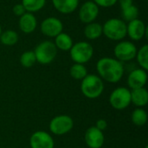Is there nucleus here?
Instances as JSON below:
<instances>
[{"instance_id": "26", "label": "nucleus", "mask_w": 148, "mask_h": 148, "mask_svg": "<svg viewBox=\"0 0 148 148\" xmlns=\"http://www.w3.org/2000/svg\"><path fill=\"white\" fill-rule=\"evenodd\" d=\"M36 62V58L34 51H25L20 56V63L23 68H31Z\"/></svg>"}, {"instance_id": "14", "label": "nucleus", "mask_w": 148, "mask_h": 148, "mask_svg": "<svg viewBox=\"0 0 148 148\" xmlns=\"http://www.w3.org/2000/svg\"><path fill=\"white\" fill-rule=\"evenodd\" d=\"M147 82V70L143 69H136L132 70L127 76V85L131 89L144 88Z\"/></svg>"}, {"instance_id": "15", "label": "nucleus", "mask_w": 148, "mask_h": 148, "mask_svg": "<svg viewBox=\"0 0 148 148\" xmlns=\"http://www.w3.org/2000/svg\"><path fill=\"white\" fill-rule=\"evenodd\" d=\"M19 29L24 34H30L34 32L37 27V20L33 13L25 12L19 17Z\"/></svg>"}, {"instance_id": "12", "label": "nucleus", "mask_w": 148, "mask_h": 148, "mask_svg": "<svg viewBox=\"0 0 148 148\" xmlns=\"http://www.w3.org/2000/svg\"><path fill=\"white\" fill-rule=\"evenodd\" d=\"M29 145L31 148H54L55 142L49 133L44 131H36L31 134Z\"/></svg>"}, {"instance_id": "25", "label": "nucleus", "mask_w": 148, "mask_h": 148, "mask_svg": "<svg viewBox=\"0 0 148 148\" xmlns=\"http://www.w3.org/2000/svg\"><path fill=\"white\" fill-rule=\"evenodd\" d=\"M138 16H139V9L134 4L124 10H121V17L122 20L126 23H129L134 19H137Z\"/></svg>"}, {"instance_id": "16", "label": "nucleus", "mask_w": 148, "mask_h": 148, "mask_svg": "<svg viewBox=\"0 0 148 148\" xmlns=\"http://www.w3.org/2000/svg\"><path fill=\"white\" fill-rule=\"evenodd\" d=\"M55 9L62 14H71L79 6V0H52Z\"/></svg>"}, {"instance_id": "4", "label": "nucleus", "mask_w": 148, "mask_h": 148, "mask_svg": "<svg viewBox=\"0 0 148 148\" xmlns=\"http://www.w3.org/2000/svg\"><path fill=\"white\" fill-rule=\"evenodd\" d=\"M57 49L55 43L51 41H43L36 45L34 53L36 62L42 65L51 63L57 55Z\"/></svg>"}, {"instance_id": "17", "label": "nucleus", "mask_w": 148, "mask_h": 148, "mask_svg": "<svg viewBox=\"0 0 148 148\" xmlns=\"http://www.w3.org/2000/svg\"><path fill=\"white\" fill-rule=\"evenodd\" d=\"M131 103L137 108L145 107L148 103V92L145 88L132 89L131 91Z\"/></svg>"}, {"instance_id": "6", "label": "nucleus", "mask_w": 148, "mask_h": 148, "mask_svg": "<svg viewBox=\"0 0 148 148\" xmlns=\"http://www.w3.org/2000/svg\"><path fill=\"white\" fill-rule=\"evenodd\" d=\"M111 107L116 110H124L131 104V91L125 87L115 88L109 96Z\"/></svg>"}, {"instance_id": "9", "label": "nucleus", "mask_w": 148, "mask_h": 148, "mask_svg": "<svg viewBox=\"0 0 148 148\" xmlns=\"http://www.w3.org/2000/svg\"><path fill=\"white\" fill-rule=\"evenodd\" d=\"M41 32L49 37H56L63 30V23L62 21L55 16L45 18L40 26Z\"/></svg>"}, {"instance_id": "29", "label": "nucleus", "mask_w": 148, "mask_h": 148, "mask_svg": "<svg viewBox=\"0 0 148 148\" xmlns=\"http://www.w3.org/2000/svg\"><path fill=\"white\" fill-rule=\"evenodd\" d=\"M95 127H97L99 130H101V131L103 132L104 130L107 129V127H108V123H107V121H106L105 120L100 119V120H98V121H96V124H95Z\"/></svg>"}, {"instance_id": "5", "label": "nucleus", "mask_w": 148, "mask_h": 148, "mask_svg": "<svg viewBox=\"0 0 148 148\" xmlns=\"http://www.w3.org/2000/svg\"><path fill=\"white\" fill-rule=\"evenodd\" d=\"M69 53L70 57L75 63L85 64L93 57L94 48L88 42H78L73 44Z\"/></svg>"}, {"instance_id": "30", "label": "nucleus", "mask_w": 148, "mask_h": 148, "mask_svg": "<svg viewBox=\"0 0 148 148\" xmlns=\"http://www.w3.org/2000/svg\"><path fill=\"white\" fill-rule=\"evenodd\" d=\"M121 10H124L127 7H130L134 4V0H118Z\"/></svg>"}, {"instance_id": "18", "label": "nucleus", "mask_w": 148, "mask_h": 148, "mask_svg": "<svg viewBox=\"0 0 148 148\" xmlns=\"http://www.w3.org/2000/svg\"><path fill=\"white\" fill-rule=\"evenodd\" d=\"M54 43L57 49H60L62 51H69L74 44V42L72 37L69 34L62 32L55 37Z\"/></svg>"}, {"instance_id": "28", "label": "nucleus", "mask_w": 148, "mask_h": 148, "mask_svg": "<svg viewBox=\"0 0 148 148\" xmlns=\"http://www.w3.org/2000/svg\"><path fill=\"white\" fill-rule=\"evenodd\" d=\"M12 10H13L14 15L16 16H19V17L21 16H23L26 12V10H25V9H24V7L23 6L22 3H17V4L14 5Z\"/></svg>"}, {"instance_id": "11", "label": "nucleus", "mask_w": 148, "mask_h": 148, "mask_svg": "<svg viewBox=\"0 0 148 148\" xmlns=\"http://www.w3.org/2000/svg\"><path fill=\"white\" fill-rule=\"evenodd\" d=\"M147 34V28L145 23L137 18L127 23V36L133 41H140Z\"/></svg>"}, {"instance_id": "7", "label": "nucleus", "mask_w": 148, "mask_h": 148, "mask_svg": "<svg viewBox=\"0 0 148 148\" xmlns=\"http://www.w3.org/2000/svg\"><path fill=\"white\" fill-rule=\"evenodd\" d=\"M74 127L73 119L65 114H61L54 117L49 122L50 132L57 136L65 135L69 133Z\"/></svg>"}, {"instance_id": "10", "label": "nucleus", "mask_w": 148, "mask_h": 148, "mask_svg": "<svg viewBox=\"0 0 148 148\" xmlns=\"http://www.w3.org/2000/svg\"><path fill=\"white\" fill-rule=\"evenodd\" d=\"M100 13V7L94 1L85 2L79 9V19L83 23H90L95 21Z\"/></svg>"}, {"instance_id": "32", "label": "nucleus", "mask_w": 148, "mask_h": 148, "mask_svg": "<svg viewBox=\"0 0 148 148\" xmlns=\"http://www.w3.org/2000/svg\"><path fill=\"white\" fill-rule=\"evenodd\" d=\"M145 148H148V146H146V147Z\"/></svg>"}, {"instance_id": "3", "label": "nucleus", "mask_w": 148, "mask_h": 148, "mask_svg": "<svg viewBox=\"0 0 148 148\" xmlns=\"http://www.w3.org/2000/svg\"><path fill=\"white\" fill-rule=\"evenodd\" d=\"M103 35L112 41H122L127 36V23L121 18H110L102 25Z\"/></svg>"}, {"instance_id": "23", "label": "nucleus", "mask_w": 148, "mask_h": 148, "mask_svg": "<svg viewBox=\"0 0 148 148\" xmlns=\"http://www.w3.org/2000/svg\"><path fill=\"white\" fill-rule=\"evenodd\" d=\"M70 76L75 80H82L88 75V69L84 64L74 63L69 69Z\"/></svg>"}, {"instance_id": "22", "label": "nucleus", "mask_w": 148, "mask_h": 148, "mask_svg": "<svg viewBox=\"0 0 148 148\" xmlns=\"http://www.w3.org/2000/svg\"><path fill=\"white\" fill-rule=\"evenodd\" d=\"M23 6L26 12L34 13L42 10L46 3V0H22Z\"/></svg>"}, {"instance_id": "27", "label": "nucleus", "mask_w": 148, "mask_h": 148, "mask_svg": "<svg viewBox=\"0 0 148 148\" xmlns=\"http://www.w3.org/2000/svg\"><path fill=\"white\" fill-rule=\"evenodd\" d=\"M94 2L99 6L102 8H110L114 6L118 0H94Z\"/></svg>"}, {"instance_id": "1", "label": "nucleus", "mask_w": 148, "mask_h": 148, "mask_svg": "<svg viewBox=\"0 0 148 148\" xmlns=\"http://www.w3.org/2000/svg\"><path fill=\"white\" fill-rule=\"evenodd\" d=\"M96 70L101 80L109 83L119 82L125 71L122 62L112 57L101 58L96 63Z\"/></svg>"}, {"instance_id": "2", "label": "nucleus", "mask_w": 148, "mask_h": 148, "mask_svg": "<svg viewBox=\"0 0 148 148\" xmlns=\"http://www.w3.org/2000/svg\"><path fill=\"white\" fill-rule=\"evenodd\" d=\"M81 90L82 95L88 99H96L104 90V83L101 78L96 75H87L82 80Z\"/></svg>"}, {"instance_id": "21", "label": "nucleus", "mask_w": 148, "mask_h": 148, "mask_svg": "<svg viewBox=\"0 0 148 148\" xmlns=\"http://www.w3.org/2000/svg\"><path fill=\"white\" fill-rule=\"evenodd\" d=\"M18 34L12 29H7L2 32L0 36L1 42L5 46H13L18 42Z\"/></svg>"}, {"instance_id": "19", "label": "nucleus", "mask_w": 148, "mask_h": 148, "mask_svg": "<svg viewBox=\"0 0 148 148\" xmlns=\"http://www.w3.org/2000/svg\"><path fill=\"white\" fill-rule=\"evenodd\" d=\"M84 35L88 40L98 39L103 35L102 25L95 22L88 23L84 29Z\"/></svg>"}, {"instance_id": "31", "label": "nucleus", "mask_w": 148, "mask_h": 148, "mask_svg": "<svg viewBox=\"0 0 148 148\" xmlns=\"http://www.w3.org/2000/svg\"><path fill=\"white\" fill-rule=\"evenodd\" d=\"M2 27H1V24H0V36H1V34H2Z\"/></svg>"}, {"instance_id": "24", "label": "nucleus", "mask_w": 148, "mask_h": 148, "mask_svg": "<svg viewBox=\"0 0 148 148\" xmlns=\"http://www.w3.org/2000/svg\"><path fill=\"white\" fill-rule=\"evenodd\" d=\"M136 59L140 66V69H143L144 70L148 69V45H143L140 49L137 50L136 53Z\"/></svg>"}, {"instance_id": "8", "label": "nucleus", "mask_w": 148, "mask_h": 148, "mask_svg": "<svg viewBox=\"0 0 148 148\" xmlns=\"http://www.w3.org/2000/svg\"><path fill=\"white\" fill-rule=\"evenodd\" d=\"M137 47L130 41H120L114 49V54L115 59L123 62H130L136 56Z\"/></svg>"}, {"instance_id": "20", "label": "nucleus", "mask_w": 148, "mask_h": 148, "mask_svg": "<svg viewBox=\"0 0 148 148\" xmlns=\"http://www.w3.org/2000/svg\"><path fill=\"white\" fill-rule=\"evenodd\" d=\"M147 114L142 108H135L131 115L132 122L137 127H142L147 122Z\"/></svg>"}, {"instance_id": "13", "label": "nucleus", "mask_w": 148, "mask_h": 148, "mask_svg": "<svg viewBox=\"0 0 148 148\" xmlns=\"http://www.w3.org/2000/svg\"><path fill=\"white\" fill-rule=\"evenodd\" d=\"M84 140L89 148H101L104 144L105 137L102 131L95 127H90L85 132Z\"/></svg>"}]
</instances>
